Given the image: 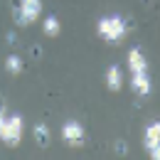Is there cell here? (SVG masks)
<instances>
[{
	"instance_id": "5bb4252c",
	"label": "cell",
	"mask_w": 160,
	"mask_h": 160,
	"mask_svg": "<svg viewBox=\"0 0 160 160\" xmlns=\"http://www.w3.org/2000/svg\"><path fill=\"white\" fill-rule=\"evenodd\" d=\"M5 121H8V116L2 113V108H0V131H2V126H5Z\"/></svg>"
},
{
	"instance_id": "7c38bea8",
	"label": "cell",
	"mask_w": 160,
	"mask_h": 160,
	"mask_svg": "<svg viewBox=\"0 0 160 160\" xmlns=\"http://www.w3.org/2000/svg\"><path fill=\"white\" fill-rule=\"evenodd\" d=\"M148 153H150V158H153V160H160V143H158V145H153Z\"/></svg>"
},
{
	"instance_id": "30bf717a",
	"label": "cell",
	"mask_w": 160,
	"mask_h": 160,
	"mask_svg": "<svg viewBox=\"0 0 160 160\" xmlns=\"http://www.w3.org/2000/svg\"><path fill=\"white\" fill-rule=\"evenodd\" d=\"M32 133H35V140H37L40 148H47V145H49V128H47L44 123H37Z\"/></svg>"
},
{
	"instance_id": "8fae6325",
	"label": "cell",
	"mask_w": 160,
	"mask_h": 160,
	"mask_svg": "<svg viewBox=\"0 0 160 160\" xmlns=\"http://www.w3.org/2000/svg\"><path fill=\"white\" fill-rule=\"evenodd\" d=\"M22 67H25V64H22V57H20V54H10V57L5 59V69H8L10 74H20Z\"/></svg>"
},
{
	"instance_id": "8992f818",
	"label": "cell",
	"mask_w": 160,
	"mask_h": 160,
	"mask_svg": "<svg viewBox=\"0 0 160 160\" xmlns=\"http://www.w3.org/2000/svg\"><path fill=\"white\" fill-rule=\"evenodd\" d=\"M128 69H131V74L148 72V62H145V57H143V52H140L138 47H133L128 52Z\"/></svg>"
},
{
	"instance_id": "277c9868",
	"label": "cell",
	"mask_w": 160,
	"mask_h": 160,
	"mask_svg": "<svg viewBox=\"0 0 160 160\" xmlns=\"http://www.w3.org/2000/svg\"><path fill=\"white\" fill-rule=\"evenodd\" d=\"M62 140L67 145H72V148L84 145V126H81L79 121H67L62 126Z\"/></svg>"
},
{
	"instance_id": "9c48e42d",
	"label": "cell",
	"mask_w": 160,
	"mask_h": 160,
	"mask_svg": "<svg viewBox=\"0 0 160 160\" xmlns=\"http://www.w3.org/2000/svg\"><path fill=\"white\" fill-rule=\"evenodd\" d=\"M42 30H44V35L47 37H59V30H62V25H59V18H44V22H42Z\"/></svg>"
},
{
	"instance_id": "6da1fadb",
	"label": "cell",
	"mask_w": 160,
	"mask_h": 160,
	"mask_svg": "<svg viewBox=\"0 0 160 160\" xmlns=\"http://www.w3.org/2000/svg\"><path fill=\"white\" fill-rule=\"evenodd\" d=\"M96 30H99V35L108 42V44H118V42H123V37H126V22H123V18H118V15L101 18L99 25H96Z\"/></svg>"
},
{
	"instance_id": "ba28073f",
	"label": "cell",
	"mask_w": 160,
	"mask_h": 160,
	"mask_svg": "<svg viewBox=\"0 0 160 160\" xmlns=\"http://www.w3.org/2000/svg\"><path fill=\"white\" fill-rule=\"evenodd\" d=\"M106 86L111 91H121V86H123V72H121L118 64H111L106 69Z\"/></svg>"
},
{
	"instance_id": "5b68a950",
	"label": "cell",
	"mask_w": 160,
	"mask_h": 160,
	"mask_svg": "<svg viewBox=\"0 0 160 160\" xmlns=\"http://www.w3.org/2000/svg\"><path fill=\"white\" fill-rule=\"evenodd\" d=\"M131 89L138 94V96H148L153 84H150V77L148 72H138V74H131Z\"/></svg>"
},
{
	"instance_id": "3957f363",
	"label": "cell",
	"mask_w": 160,
	"mask_h": 160,
	"mask_svg": "<svg viewBox=\"0 0 160 160\" xmlns=\"http://www.w3.org/2000/svg\"><path fill=\"white\" fill-rule=\"evenodd\" d=\"M22 131H25L22 116H8L2 131H0V140H2L5 145L15 148V145H20V140H22Z\"/></svg>"
},
{
	"instance_id": "4fadbf2b",
	"label": "cell",
	"mask_w": 160,
	"mask_h": 160,
	"mask_svg": "<svg viewBox=\"0 0 160 160\" xmlns=\"http://www.w3.org/2000/svg\"><path fill=\"white\" fill-rule=\"evenodd\" d=\"M116 150H118L121 155H126V153H128V145H126V140H118V143H116Z\"/></svg>"
},
{
	"instance_id": "7a4b0ae2",
	"label": "cell",
	"mask_w": 160,
	"mask_h": 160,
	"mask_svg": "<svg viewBox=\"0 0 160 160\" xmlns=\"http://www.w3.org/2000/svg\"><path fill=\"white\" fill-rule=\"evenodd\" d=\"M40 12H42V0H20V8L15 2V22L22 27L32 25L40 18Z\"/></svg>"
},
{
	"instance_id": "52a82bcc",
	"label": "cell",
	"mask_w": 160,
	"mask_h": 160,
	"mask_svg": "<svg viewBox=\"0 0 160 160\" xmlns=\"http://www.w3.org/2000/svg\"><path fill=\"white\" fill-rule=\"evenodd\" d=\"M160 143V121H153V123H148L145 126V133H143V145H145V150H150L153 145H158Z\"/></svg>"
}]
</instances>
